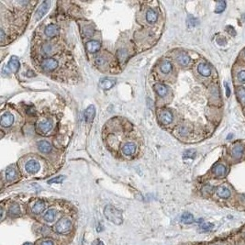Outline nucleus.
I'll list each match as a JSON object with an SVG mask.
<instances>
[{"label":"nucleus","instance_id":"a211bd4d","mask_svg":"<svg viewBox=\"0 0 245 245\" xmlns=\"http://www.w3.org/2000/svg\"><path fill=\"white\" fill-rule=\"evenodd\" d=\"M217 195L221 198H229L231 196V191L226 186H219L217 188Z\"/></svg>","mask_w":245,"mask_h":245},{"label":"nucleus","instance_id":"9d476101","mask_svg":"<svg viewBox=\"0 0 245 245\" xmlns=\"http://www.w3.org/2000/svg\"><path fill=\"white\" fill-rule=\"evenodd\" d=\"M101 48V44L100 42L97 41H89L86 43V49L89 53H95L97 52H98Z\"/></svg>","mask_w":245,"mask_h":245},{"label":"nucleus","instance_id":"7ed1b4c3","mask_svg":"<svg viewBox=\"0 0 245 245\" xmlns=\"http://www.w3.org/2000/svg\"><path fill=\"white\" fill-rule=\"evenodd\" d=\"M58 66V61H56L55 59H53V58H49V59H46L42 61L41 63V67L43 70L45 71H48V72H51V71H53L54 69H56Z\"/></svg>","mask_w":245,"mask_h":245},{"label":"nucleus","instance_id":"393cba45","mask_svg":"<svg viewBox=\"0 0 245 245\" xmlns=\"http://www.w3.org/2000/svg\"><path fill=\"white\" fill-rule=\"evenodd\" d=\"M16 177H17V173H16L15 169H13L11 167L6 169V178L7 181H9V182L13 181V180L16 179Z\"/></svg>","mask_w":245,"mask_h":245},{"label":"nucleus","instance_id":"6ab92c4d","mask_svg":"<svg viewBox=\"0 0 245 245\" xmlns=\"http://www.w3.org/2000/svg\"><path fill=\"white\" fill-rule=\"evenodd\" d=\"M44 208H45V203H44V201L39 200L32 207V212L34 214H40V213H41L44 210Z\"/></svg>","mask_w":245,"mask_h":245},{"label":"nucleus","instance_id":"5701e85b","mask_svg":"<svg viewBox=\"0 0 245 245\" xmlns=\"http://www.w3.org/2000/svg\"><path fill=\"white\" fill-rule=\"evenodd\" d=\"M56 217V210L55 209H49L45 214H44V219L47 222H53Z\"/></svg>","mask_w":245,"mask_h":245},{"label":"nucleus","instance_id":"6e6552de","mask_svg":"<svg viewBox=\"0 0 245 245\" xmlns=\"http://www.w3.org/2000/svg\"><path fill=\"white\" fill-rule=\"evenodd\" d=\"M96 116V108L91 105L85 110V119L87 123H91L94 121V118Z\"/></svg>","mask_w":245,"mask_h":245},{"label":"nucleus","instance_id":"39448f33","mask_svg":"<svg viewBox=\"0 0 245 245\" xmlns=\"http://www.w3.org/2000/svg\"><path fill=\"white\" fill-rule=\"evenodd\" d=\"M115 85H116V80L113 78H109V77L102 78L99 81V86L104 90H109L112 88Z\"/></svg>","mask_w":245,"mask_h":245},{"label":"nucleus","instance_id":"cd10ccee","mask_svg":"<svg viewBox=\"0 0 245 245\" xmlns=\"http://www.w3.org/2000/svg\"><path fill=\"white\" fill-rule=\"evenodd\" d=\"M9 214L11 216H18L20 214V208H19V206L17 205V204H13L10 208H9Z\"/></svg>","mask_w":245,"mask_h":245},{"label":"nucleus","instance_id":"2eb2a0df","mask_svg":"<svg viewBox=\"0 0 245 245\" xmlns=\"http://www.w3.org/2000/svg\"><path fill=\"white\" fill-rule=\"evenodd\" d=\"M38 149L43 153H49L52 151V146L48 141L41 140L38 142Z\"/></svg>","mask_w":245,"mask_h":245},{"label":"nucleus","instance_id":"c9c22d12","mask_svg":"<svg viewBox=\"0 0 245 245\" xmlns=\"http://www.w3.org/2000/svg\"><path fill=\"white\" fill-rule=\"evenodd\" d=\"M195 153H196L195 151H187V152H184V158H187V157H189V158H194L195 156H193V155H191V154H195Z\"/></svg>","mask_w":245,"mask_h":245},{"label":"nucleus","instance_id":"423d86ee","mask_svg":"<svg viewBox=\"0 0 245 245\" xmlns=\"http://www.w3.org/2000/svg\"><path fill=\"white\" fill-rule=\"evenodd\" d=\"M159 120L160 122L164 125H169L173 121V115L169 110H163L159 114Z\"/></svg>","mask_w":245,"mask_h":245},{"label":"nucleus","instance_id":"b1692460","mask_svg":"<svg viewBox=\"0 0 245 245\" xmlns=\"http://www.w3.org/2000/svg\"><path fill=\"white\" fill-rule=\"evenodd\" d=\"M181 221L184 224H191L194 222V216L189 212H184L181 217Z\"/></svg>","mask_w":245,"mask_h":245},{"label":"nucleus","instance_id":"72a5a7b5","mask_svg":"<svg viewBox=\"0 0 245 245\" xmlns=\"http://www.w3.org/2000/svg\"><path fill=\"white\" fill-rule=\"evenodd\" d=\"M238 79L243 82V83H245V71H241L239 73H238Z\"/></svg>","mask_w":245,"mask_h":245},{"label":"nucleus","instance_id":"f704fd0d","mask_svg":"<svg viewBox=\"0 0 245 245\" xmlns=\"http://www.w3.org/2000/svg\"><path fill=\"white\" fill-rule=\"evenodd\" d=\"M105 59L103 58V57H101V56H98V57H97V59H96V63L97 64H98V65H103L104 63H105Z\"/></svg>","mask_w":245,"mask_h":245},{"label":"nucleus","instance_id":"c756f323","mask_svg":"<svg viewBox=\"0 0 245 245\" xmlns=\"http://www.w3.org/2000/svg\"><path fill=\"white\" fill-rule=\"evenodd\" d=\"M214 228V224L211 222H205L200 226V230L202 231H209Z\"/></svg>","mask_w":245,"mask_h":245},{"label":"nucleus","instance_id":"9b49d317","mask_svg":"<svg viewBox=\"0 0 245 245\" xmlns=\"http://www.w3.org/2000/svg\"><path fill=\"white\" fill-rule=\"evenodd\" d=\"M14 122V116L10 113H5L1 117V125L3 127H10Z\"/></svg>","mask_w":245,"mask_h":245},{"label":"nucleus","instance_id":"dca6fc26","mask_svg":"<svg viewBox=\"0 0 245 245\" xmlns=\"http://www.w3.org/2000/svg\"><path fill=\"white\" fill-rule=\"evenodd\" d=\"M213 173L215 174L216 176L218 177H223L226 176V173H227V169L224 165L222 164H217L215 165L214 169H213Z\"/></svg>","mask_w":245,"mask_h":245},{"label":"nucleus","instance_id":"e433bc0d","mask_svg":"<svg viewBox=\"0 0 245 245\" xmlns=\"http://www.w3.org/2000/svg\"><path fill=\"white\" fill-rule=\"evenodd\" d=\"M224 85H225V88H226V95H227V97H230V95H231L230 86H229V85H228L227 83H225Z\"/></svg>","mask_w":245,"mask_h":245},{"label":"nucleus","instance_id":"bb28decb","mask_svg":"<svg viewBox=\"0 0 245 245\" xmlns=\"http://www.w3.org/2000/svg\"><path fill=\"white\" fill-rule=\"evenodd\" d=\"M243 149L242 146L238 145V146H234L233 149H232V156L236 159H239L242 157L243 155Z\"/></svg>","mask_w":245,"mask_h":245},{"label":"nucleus","instance_id":"c85d7f7f","mask_svg":"<svg viewBox=\"0 0 245 245\" xmlns=\"http://www.w3.org/2000/svg\"><path fill=\"white\" fill-rule=\"evenodd\" d=\"M226 8V2L225 1H219L217 3V6L215 8V13H222Z\"/></svg>","mask_w":245,"mask_h":245},{"label":"nucleus","instance_id":"0eeeda50","mask_svg":"<svg viewBox=\"0 0 245 245\" xmlns=\"http://www.w3.org/2000/svg\"><path fill=\"white\" fill-rule=\"evenodd\" d=\"M25 169L30 174H36L40 170V164L34 160H30L25 164Z\"/></svg>","mask_w":245,"mask_h":245},{"label":"nucleus","instance_id":"f257e3e1","mask_svg":"<svg viewBox=\"0 0 245 245\" xmlns=\"http://www.w3.org/2000/svg\"><path fill=\"white\" fill-rule=\"evenodd\" d=\"M104 214H105V217L109 220H110L116 225H121L123 222L121 211L116 208L114 206H111V205L106 206V207L104 208Z\"/></svg>","mask_w":245,"mask_h":245},{"label":"nucleus","instance_id":"f8f14e48","mask_svg":"<svg viewBox=\"0 0 245 245\" xmlns=\"http://www.w3.org/2000/svg\"><path fill=\"white\" fill-rule=\"evenodd\" d=\"M58 32H59V27L55 24H50L45 29V34L48 37H53L57 35Z\"/></svg>","mask_w":245,"mask_h":245},{"label":"nucleus","instance_id":"4be33fe9","mask_svg":"<svg viewBox=\"0 0 245 245\" xmlns=\"http://www.w3.org/2000/svg\"><path fill=\"white\" fill-rule=\"evenodd\" d=\"M177 61L178 62L183 65V66H185L189 63L190 61V57L185 53H180L177 56Z\"/></svg>","mask_w":245,"mask_h":245},{"label":"nucleus","instance_id":"1a4fd4ad","mask_svg":"<svg viewBox=\"0 0 245 245\" xmlns=\"http://www.w3.org/2000/svg\"><path fill=\"white\" fill-rule=\"evenodd\" d=\"M52 128H53V122H52L51 120H45V121H41V122L39 124V127H38L39 130L41 133H47V132H49L52 129Z\"/></svg>","mask_w":245,"mask_h":245},{"label":"nucleus","instance_id":"aec40b11","mask_svg":"<svg viewBox=\"0 0 245 245\" xmlns=\"http://www.w3.org/2000/svg\"><path fill=\"white\" fill-rule=\"evenodd\" d=\"M158 18V14L156 13V11H154L153 9H149L146 13V19L149 23L152 24L154 22H156Z\"/></svg>","mask_w":245,"mask_h":245},{"label":"nucleus","instance_id":"412c9836","mask_svg":"<svg viewBox=\"0 0 245 245\" xmlns=\"http://www.w3.org/2000/svg\"><path fill=\"white\" fill-rule=\"evenodd\" d=\"M154 89L156 91V93L160 96V97H165L168 93V89L167 87L163 85V84H156L154 85Z\"/></svg>","mask_w":245,"mask_h":245},{"label":"nucleus","instance_id":"2f4dec72","mask_svg":"<svg viewBox=\"0 0 245 245\" xmlns=\"http://www.w3.org/2000/svg\"><path fill=\"white\" fill-rule=\"evenodd\" d=\"M118 57H119V59H120L121 61H125V60L127 59V57H128V53H127V51H125V50H120V51L118 52Z\"/></svg>","mask_w":245,"mask_h":245},{"label":"nucleus","instance_id":"4c0bfd02","mask_svg":"<svg viewBox=\"0 0 245 245\" xmlns=\"http://www.w3.org/2000/svg\"><path fill=\"white\" fill-rule=\"evenodd\" d=\"M9 72H10V69H9L7 66H5V67L3 68V71H2L3 73H5V74H8Z\"/></svg>","mask_w":245,"mask_h":245},{"label":"nucleus","instance_id":"20e7f679","mask_svg":"<svg viewBox=\"0 0 245 245\" xmlns=\"http://www.w3.org/2000/svg\"><path fill=\"white\" fill-rule=\"evenodd\" d=\"M52 4L51 1H45L41 4V6L38 8L37 12H36V19L37 20H40L46 13L47 11L49 10V7H50V5Z\"/></svg>","mask_w":245,"mask_h":245},{"label":"nucleus","instance_id":"58836bf2","mask_svg":"<svg viewBox=\"0 0 245 245\" xmlns=\"http://www.w3.org/2000/svg\"><path fill=\"white\" fill-rule=\"evenodd\" d=\"M41 245H53V243L52 241H44Z\"/></svg>","mask_w":245,"mask_h":245},{"label":"nucleus","instance_id":"4468645a","mask_svg":"<svg viewBox=\"0 0 245 245\" xmlns=\"http://www.w3.org/2000/svg\"><path fill=\"white\" fill-rule=\"evenodd\" d=\"M136 151V146L132 142H127L122 147V152L126 155H131L135 152Z\"/></svg>","mask_w":245,"mask_h":245},{"label":"nucleus","instance_id":"f03ea898","mask_svg":"<svg viewBox=\"0 0 245 245\" xmlns=\"http://www.w3.org/2000/svg\"><path fill=\"white\" fill-rule=\"evenodd\" d=\"M72 230V222L67 219H61L54 226V231L57 233L65 234L70 232Z\"/></svg>","mask_w":245,"mask_h":245},{"label":"nucleus","instance_id":"ddd939ff","mask_svg":"<svg viewBox=\"0 0 245 245\" xmlns=\"http://www.w3.org/2000/svg\"><path fill=\"white\" fill-rule=\"evenodd\" d=\"M7 67L10 69L11 72H14V73L18 72V70L19 69V61H18V57H16V56H12L11 59H10L9 61H8Z\"/></svg>","mask_w":245,"mask_h":245},{"label":"nucleus","instance_id":"473e14b6","mask_svg":"<svg viewBox=\"0 0 245 245\" xmlns=\"http://www.w3.org/2000/svg\"><path fill=\"white\" fill-rule=\"evenodd\" d=\"M238 96H239L240 99H241L243 102H245V88L244 87H241V88H239V90H238Z\"/></svg>","mask_w":245,"mask_h":245},{"label":"nucleus","instance_id":"ea45409f","mask_svg":"<svg viewBox=\"0 0 245 245\" xmlns=\"http://www.w3.org/2000/svg\"><path fill=\"white\" fill-rule=\"evenodd\" d=\"M0 34H1V35H0V37H1V41L3 42V41H4V38H5V33H4V30H0Z\"/></svg>","mask_w":245,"mask_h":245},{"label":"nucleus","instance_id":"7c9ffc66","mask_svg":"<svg viewBox=\"0 0 245 245\" xmlns=\"http://www.w3.org/2000/svg\"><path fill=\"white\" fill-rule=\"evenodd\" d=\"M64 179H65V176H57V177H54V178L49 180L48 181V184H53V183L59 184V183H61Z\"/></svg>","mask_w":245,"mask_h":245},{"label":"nucleus","instance_id":"f3484780","mask_svg":"<svg viewBox=\"0 0 245 245\" xmlns=\"http://www.w3.org/2000/svg\"><path fill=\"white\" fill-rule=\"evenodd\" d=\"M198 73L203 76H209L211 73V69L207 63H200L197 67Z\"/></svg>","mask_w":245,"mask_h":245},{"label":"nucleus","instance_id":"a19ab883","mask_svg":"<svg viewBox=\"0 0 245 245\" xmlns=\"http://www.w3.org/2000/svg\"><path fill=\"white\" fill-rule=\"evenodd\" d=\"M23 245H33L32 243H24Z\"/></svg>","mask_w":245,"mask_h":245},{"label":"nucleus","instance_id":"a878e982","mask_svg":"<svg viewBox=\"0 0 245 245\" xmlns=\"http://www.w3.org/2000/svg\"><path fill=\"white\" fill-rule=\"evenodd\" d=\"M160 69H161V71L164 73H170L172 71V64H171L170 61H164L161 63Z\"/></svg>","mask_w":245,"mask_h":245}]
</instances>
